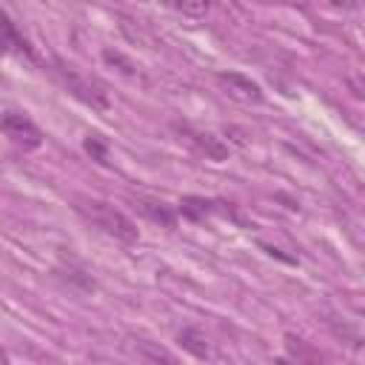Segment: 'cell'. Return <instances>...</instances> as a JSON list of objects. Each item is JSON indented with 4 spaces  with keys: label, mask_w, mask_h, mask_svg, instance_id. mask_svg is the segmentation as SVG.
Masks as SVG:
<instances>
[{
    "label": "cell",
    "mask_w": 365,
    "mask_h": 365,
    "mask_svg": "<svg viewBox=\"0 0 365 365\" xmlns=\"http://www.w3.org/2000/svg\"><path fill=\"white\" fill-rule=\"evenodd\" d=\"M71 208H74V214H77L80 220H86V222L94 225L97 231H103V234L120 240L123 245L140 242V228H137V222H134L125 211H120L117 205H111V202H106V200H97V197L74 194V197H71Z\"/></svg>",
    "instance_id": "6da1fadb"
},
{
    "label": "cell",
    "mask_w": 365,
    "mask_h": 365,
    "mask_svg": "<svg viewBox=\"0 0 365 365\" xmlns=\"http://www.w3.org/2000/svg\"><path fill=\"white\" fill-rule=\"evenodd\" d=\"M51 71L57 74V80L63 83V88H66L74 100H80L83 106H88L91 111H108V108H111L108 91H106L94 77L77 71L74 66H68V63H63V60H54V68H51Z\"/></svg>",
    "instance_id": "7a4b0ae2"
},
{
    "label": "cell",
    "mask_w": 365,
    "mask_h": 365,
    "mask_svg": "<svg viewBox=\"0 0 365 365\" xmlns=\"http://www.w3.org/2000/svg\"><path fill=\"white\" fill-rule=\"evenodd\" d=\"M171 128L177 131V137H180L188 148H194V151H197L200 157H205V160L222 163V160H228V154H231V145H228L225 140H220L217 134H211V131L194 128V125L180 123V120H174V123H171Z\"/></svg>",
    "instance_id": "3957f363"
},
{
    "label": "cell",
    "mask_w": 365,
    "mask_h": 365,
    "mask_svg": "<svg viewBox=\"0 0 365 365\" xmlns=\"http://www.w3.org/2000/svg\"><path fill=\"white\" fill-rule=\"evenodd\" d=\"M177 217H185L188 222H202V220H208V217H228V220H234V222H242L240 220V214H237V208H234V202H225V200H214V197H197V194H185V197H180V202H177Z\"/></svg>",
    "instance_id": "277c9868"
},
{
    "label": "cell",
    "mask_w": 365,
    "mask_h": 365,
    "mask_svg": "<svg viewBox=\"0 0 365 365\" xmlns=\"http://www.w3.org/2000/svg\"><path fill=\"white\" fill-rule=\"evenodd\" d=\"M123 351L134 365H182V359L174 351H168L165 345H160L148 336H140V334H125Z\"/></svg>",
    "instance_id": "5b68a950"
},
{
    "label": "cell",
    "mask_w": 365,
    "mask_h": 365,
    "mask_svg": "<svg viewBox=\"0 0 365 365\" xmlns=\"http://www.w3.org/2000/svg\"><path fill=\"white\" fill-rule=\"evenodd\" d=\"M0 131H3L17 148H23V151H34V148L43 145V131H40V125H37L29 114H23V111H3V114H0Z\"/></svg>",
    "instance_id": "8992f818"
},
{
    "label": "cell",
    "mask_w": 365,
    "mask_h": 365,
    "mask_svg": "<svg viewBox=\"0 0 365 365\" xmlns=\"http://www.w3.org/2000/svg\"><path fill=\"white\" fill-rule=\"evenodd\" d=\"M214 83L220 86V91L242 106H259L265 100V91L257 80H251L248 74L242 71H217L214 74Z\"/></svg>",
    "instance_id": "52a82bcc"
},
{
    "label": "cell",
    "mask_w": 365,
    "mask_h": 365,
    "mask_svg": "<svg viewBox=\"0 0 365 365\" xmlns=\"http://www.w3.org/2000/svg\"><path fill=\"white\" fill-rule=\"evenodd\" d=\"M0 54H20L26 60L37 63V51L29 43V37L17 29V23L9 17V11L0 6Z\"/></svg>",
    "instance_id": "ba28073f"
},
{
    "label": "cell",
    "mask_w": 365,
    "mask_h": 365,
    "mask_svg": "<svg viewBox=\"0 0 365 365\" xmlns=\"http://www.w3.org/2000/svg\"><path fill=\"white\" fill-rule=\"evenodd\" d=\"M177 345H180L182 351H188L194 359H211V356H214V351H211V339H208L205 331L197 328V325H185V328H180V331H177Z\"/></svg>",
    "instance_id": "9c48e42d"
},
{
    "label": "cell",
    "mask_w": 365,
    "mask_h": 365,
    "mask_svg": "<svg viewBox=\"0 0 365 365\" xmlns=\"http://www.w3.org/2000/svg\"><path fill=\"white\" fill-rule=\"evenodd\" d=\"M134 208H137L145 220L160 222L163 228H174V225H177V211H174L171 205H165V202H157V200H137Z\"/></svg>",
    "instance_id": "30bf717a"
},
{
    "label": "cell",
    "mask_w": 365,
    "mask_h": 365,
    "mask_svg": "<svg viewBox=\"0 0 365 365\" xmlns=\"http://www.w3.org/2000/svg\"><path fill=\"white\" fill-rule=\"evenodd\" d=\"M285 348L297 359V365H325V356L311 342H305V339H299L294 334H285Z\"/></svg>",
    "instance_id": "8fae6325"
},
{
    "label": "cell",
    "mask_w": 365,
    "mask_h": 365,
    "mask_svg": "<svg viewBox=\"0 0 365 365\" xmlns=\"http://www.w3.org/2000/svg\"><path fill=\"white\" fill-rule=\"evenodd\" d=\"M103 60H106L108 66H114V68H117L123 77L137 80V83H145L140 63H134V60H131V57H125L123 51H117V48H103Z\"/></svg>",
    "instance_id": "7c38bea8"
},
{
    "label": "cell",
    "mask_w": 365,
    "mask_h": 365,
    "mask_svg": "<svg viewBox=\"0 0 365 365\" xmlns=\"http://www.w3.org/2000/svg\"><path fill=\"white\" fill-rule=\"evenodd\" d=\"M83 151H86L94 163H100V165H111L108 140H106L103 134H97V131H91V134H86V137H83Z\"/></svg>",
    "instance_id": "4fadbf2b"
},
{
    "label": "cell",
    "mask_w": 365,
    "mask_h": 365,
    "mask_svg": "<svg viewBox=\"0 0 365 365\" xmlns=\"http://www.w3.org/2000/svg\"><path fill=\"white\" fill-rule=\"evenodd\" d=\"M57 271H60V274H63V277H66L71 285H80L83 291H94V288H97L94 277H91V274H88L83 265H68V268H57Z\"/></svg>",
    "instance_id": "5bb4252c"
},
{
    "label": "cell",
    "mask_w": 365,
    "mask_h": 365,
    "mask_svg": "<svg viewBox=\"0 0 365 365\" xmlns=\"http://www.w3.org/2000/svg\"><path fill=\"white\" fill-rule=\"evenodd\" d=\"M171 9L180 14H188V17H205L208 14V3H174Z\"/></svg>",
    "instance_id": "9a60e30c"
},
{
    "label": "cell",
    "mask_w": 365,
    "mask_h": 365,
    "mask_svg": "<svg viewBox=\"0 0 365 365\" xmlns=\"http://www.w3.org/2000/svg\"><path fill=\"white\" fill-rule=\"evenodd\" d=\"M222 131H225V137H228L231 143H237V145H248V134H245L242 128H237V125H225Z\"/></svg>",
    "instance_id": "2e32d148"
},
{
    "label": "cell",
    "mask_w": 365,
    "mask_h": 365,
    "mask_svg": "<svg viewBox=\"0 0 365 365\" xmlns=\"http://www.w3.org/2000/svg\"><path fill=\"white\" fill-rule=\"evenodd\" d=\"M0 365H11V359H9V351L0 345Z\"/></svg>",
    "instance_id": "e0dca14e"
},
{
    "label": "cell",
    "mask_w": 365,
    "mask_h": 365,
    "mask_svg": "<svg viewBox=\"0 0 365 365\" xmlns=\"http://www.w3.org/2000/svg\"><path fill=\"white\" fill-rule=\"evenodd\" d=\"M274 365H291V362H288V359H277Z\"/></svg>",
    "instance_id": "ac0fdd59"
}]
</instances>
